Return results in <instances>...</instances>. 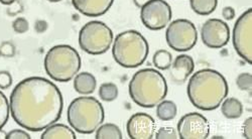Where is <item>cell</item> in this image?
Instances as JSON below:
<instances>
[{"label": "cell", "instance_id": "cell-1", "mask_svg": "<svg viewBox=\"0 0 252 139\" xmlns=\"http://www.w3.org/2000/svg\"><path fill=\"white\" fill-rule=\"evenodd\" d=\"M9 108L16 124L39 132L60 120L64 100L55 83L43 77H30L12 90Z\"/></svg>", "mask_w": 252, "mask_h": 139}, {"label": "cell", "instance_id": "cell-2", "mask_svg": "<svg viewBox=\"0 0 252 139\" xmlns=\"http://www.w3.org/2000/svg\"><path fill=\"white\" fill-rule=\"evenodd\" d=\"M226 78L218 71L203 69L192 74L187 93L191 103L202 111L216 110L227 97Z\"/></svg>", "mask_w": 252, "mask_h": 139}, {"label": "cell", "instance_id": "cell-3", "mask_svg": "<svg viewBox=\"0 0 252 139\" xmlns=\"http://www.w3.org/2000/svg\"><path fill=\"white\" fill-rule=\"evenodd\" d=\"M132 101L142 108H154L167 95V83L163 75L155 69L137 71L128 85Z\"/></svg>", "mask_w": 252, "mask_h": 139}, {"label": "cell", "instance_id": "cell-4", "mask_svg": "<svg viewBox=\"0 0 252 139\" xmlns=\"http://www.w3.org/2000/svg\"><path fill=\"white\" fill-rule=\"evenodd\" d=\"M149 54V43L137 30L129 29L120 32L113 42V58L123 68L134 69L141 66L146 61Z\"/></svg>", "mask_w": 252, "mask_h": 139}, {"label": "cell", "instance_id": "cell-5", "mask_svg": "<svg viewBox=\"0 0 252 139\" xmlns=\"http://www.w3.org/2000/svg\"><path fill=\"white\" fill-rule=\"evenodd\" d=\"M67 118L71 128L78 133L92 134L103 124L105 112L96 98L78 97L69 105Z\"/></svg>", "mask_w": 252, "mask_h": 139}, {"label": "cell", "instance_id": "cell-6", "mask_svg": "<svg viewBox=\"0 0 252 139\" xmlns=\"http://www.w3.org/2000/svg\"><path fill=\"white\" fill-rule=\"evenodd\" d=\"M82 59L76 49L69 45H58L45 56V70L54 81L67 83L79 73Z\"/></svg>", "mask_w": 252, "mask_h": 139}, {"label": "cell", "instance_id": "cell-7", "mask_svg": "<svg viewBox=\"0 0 252 139\" xmlns=\"http://www.w3.org/2000/svg\"><path fill=\"white\" fill-rule=\"evenodd\" d=\"M113 43L112 29L102 22L92 21L84 25L79 32V46L89 55L106 53Z\"/></svg>", "mask_w": 252, "mask_h": 139}, {"label": "cell", "instance_id": "cell-8", "mask_svg": "<svg viewBox=\"0 0 252 139\" xmlns=\"http://www.w3.org/2000/svg\"><path fill=\"white\" fill-rule=\"evenodd\" d=\"M166 44L176 52L191 51L197 44L198 31L195 25L189 19L180 18L167 26L165 31Z\"/></svg>", "mask_w": 252, "mask_h": 139}, {"label": "cell", "instance_id": "cell-9", "mask_svg": "<svg viewBox=\"0 0 252 139\" xmlns=\"http://www.w3.org/2000/svg\"><path fill=\"white\" fill-rule=\"evenodd\" d=\"M252 8H248L236 21L232 43L238 56L252 65Z\"/></svg>", "mask_w": 252, "mask_h": 139}, {"label": "cell", "instance_id": "cell-10", "mask_svg": "<svg viewBox=\"0 0 252 139\" xmlns=\"http://www.w3.org/2000/svg\"><path fill=\"white\" fill-rule=\"evenodd\" d=\"M140 9L141 22L151 30H160L172 21V7L164 0H151Z\"/></svg>", "mask_w": 252, "mask_h": 139}, {"label": "cell", "instance_id": "cell-11", "mask_svg": "<svg viewBox=\"0 0 252 139\" xmlns=\"http://www.w3.org/2000/svg\"><path fill=\"white\" fill-rule=\"evenodd\" d=\"M178 133L181 139H206L210 134V124L201 113L191 112L180 119Z\"/></svg>", "mask_w": 252, "mask_h": 139}, {"label": "cell", "instance_id": "cell-12", "mask_svg": "<svg viewBox=\"0 0 252 139\" xmlns=\"http://www.w3.org/2000/svg\"><path fill=\"white\" fill-rule=\"evenodd\" d=\"M201 39L210 49H222L229 43V26L222 19L210 18L201 28Z\"/></svg>", "mask_w": 252, "mask_h": 139}, {"label": "cell", "instance_id": "cell-13", "mask_svg": "<svg viewBox=\"0 0 252 139\" xmlns=\"http://www.w3.org/2000/svg\"><path fill=\"white\" fill-rule=\"evenodd\" d=\"M126 131L131 139H152L156 132V121L150 114L135 113L126 123Z\"/></svg>", "mask_w": 252, "mask_h": 139}, {"label": "cell", "instance_id": "cell-14", "mask_svg": "<svg viewBox=\"0 0 252 139\" xmlns=\"http://www.w3.org/2000/svg\"><path fill=\"white\" fill-rule=\"evenodd\" d=\"M195 70V62L191 56L180 55L170 67V75L173 83L182 85L190 77Z\"/></svg>", "mask_w": 252, "mask_h": 139}, {"label": "cell", "instance_id": "cell-15", "mask_svg": "<svg viewBox=\"0 0 252 139\" xmlns=\"http://www.w3.org/2000/svg\"><path fill=\"white\" fill-rule=\"evenodd\" d=\"M114 0H72L73 6L83 15L98 17L106 13Z\"/></svg>", "mask_w": 252, "mask_h": 139}, {"label": "cell", "instance_id": "cell-16", "mask_svg": "<svg viewBox=\"0 0 252 139\" xmlns=\"http://www.w3.org/2000/svg\"><path fill=\"white\" fill-rule=\"evenodd\" d=\"M97 88V80L94 75L88 72L78 73L74 79V89L80 95H90Z\"/></svg>", "mask_w": 252, "mask_h": 139}, {"label": "cell", "instance_id": "cell-17", "mask_svg": "<svg viewBox=\"0 0 252 139\" xmlns=\"http://www.w3.org/2000/svg\"><path fill=\"white\" fill-rule=\"evenodd\" d=\"M41 139H76L73 128L65 125L54 123L46 128L40 136Z\"/></svg>", "mask_w": 252, "mask_h": 139}, {"label": "cell", "instance_id": "cell-18", "mask_svg": "<svg viewBox=\"0 0 252 139\" xmlns=\"http://www.w3.org/2000/svg\"><path fill=\"white\" fill-rule=\"evenodd\" d=\"M220 106L221 113L227 119H238L242 116L243 106L236 98H225Z\"/></svg>", "mask_w": 252, "mask_h": 139}, {"label": "cell", "instance_id": "cell-19", "mask_svg": "<svg viewBox=\"0 0 252 139\" xmlns=\"http://www.w3.org/2000/svg\"><path fill=\"white\" fill-rule=\"evenodd\" d=\"M157 106V115L161 121H171L178 114V106L171 100H162Z\"/></svg>", "mask_w": 252, "mask_h": 139}, {"label": "cell", "instance_id": "cell-20", "mask_svg": "<svg viewBox=\"0 0 252 139\" xmlns=\"http://www.w3.org/2000/svg\"><path fill=\"white\" fill-rule=\"evenodd\" d=\"M190 5L194 12L199 15L206 16L216 10L218 0H190Z\"/></svg>", "mask_w": 252, "mask_h": 139}, {"label": "cell", "instance_id": "cell-21", "mask_svg": "<svg viewBox=\"0 0 252 139\" xmlns=\"http://www.w3.org/2000/svg\"><path fill=\"white\" fill-rule=\"evenodd\" d=\"M96 139H122L123 135L120 128L113 123L101 124L96 130Z\"/></svg>", "mask_w": 252, "mask_h": 139}, {"label": "cell", "instance_id": "cell-22", "mask_svg": "<svg viewBox=\"0 0 252 139\" xmlns=\"http://www.w3.org/2000/svg\"><path fill=\"white\" fill-rule=\"evenodd\" d=\"M172 62H173V56L169 51L166 50H158L155 53L153 56L154 66L160 71H165L167 69H170Z\"/></svg>", "mask_w": 252, "mask_h": 139}, {"label": "cell", "instance_id": "cell-23", "mask_svg": "<svg viewBox=\"0 0 252 139\" xmlns=\"http://www.w3.org/2000/svg\"><path fill=\"white\" fill-rule=\"evenodd\" d=\"M118 88L113 83H103L99 88V97L104 102H112L118 97Z\"/></svg>", "mask_w": 252, "mask_h": 139}, {"label": "cell", "instance_id": "cell-24", "mask_svg": "<svg viewBox=\"0 0 252 139\" xmlns=\"http://www.w3.org/2000/svg\"><path fill=\"white\" fill-rule=\"evenodd\" d=\"M10 108L6 96L0 91V129H2L9 119Z\"/></svg>", "mask_w": 252, "mask_h": 139}, {"label": "cell", "instance_id": "cell-25", "mask_svg": "<svg viewBox=\"0 0 252 139\" xmlns=\"http://www.w3.org/2000/svg\"><path fill=\"white\" fill-rule=\"evenodd\" d=\"M236 85L241 91H251L252 75L250 73H242L236 79Z\"/></svg>", "mask_w": 252, "mask_h": 139}, {"label": "cell", "instance_id": "cell-26", "mask_svg": "<svg viewBox=\"0 0 252 139\" xmlns=\"http://www.w3.org/2000/svg\"><path fill=\"white\" fill-rule=\"evenodd\" d=\"M156 138L157 139H178L180 137L177 129L170 126H164L158 129V131L156 133Z\"/></svg>", "mask_w": 252, "mask_h": 139}, {"label": "cell", "instance_id": "cell-27", "mask_svg": "<svg viewBox=\"0 0 252 139\" xmlns=\"http://www.w3.org/2000/svg\"><path fill=\"white\" fill-rule=\"evenodd\" d=\"M13 30L17 33H25L30 28V24L25 17H17L12 23Z\"/></svg>", "mask_w": 252, "mask_h": 139}, {"label": "cell", "instance_id": "cell-28", "mask_svg": "<svg viewBox=\"0 0 252 139\" xmlns=\"http://www.w3.org/2000/svg\"><path fill=\"white\" fill-rule=\"evenodd\" d=\"M12 85V77L6 71L0 72V89H8Z\"/></svg>", "mask_w": 252, "mask_h": 139}, {"label": "cell", "instance_id": "cell-29", "mask_svg": "<svg viewBox=\"0 0 252 139\" xmlns=\"http://www.w3.org/2000/svg\"><path fill=\"white\" fill-rule=\"evenodd\" d=\"M7 139H31V135L25 130L14 129L6 134Z\"/></svg>", "mask_w": 252, "mask_h": 139}, {"label": "cell", "instance_id": "cell-30", "mask_svg": "<svg viewBox=\"0 0 252 139\" xmlns=\"http://www.w3.org/2000/svg\"><path fill=\"white\" fill-rule=\"evenodd\" d=\"M242 132H243L244 138L246 139L252 138V117H248L244 121L242 126Z\"/></svg>", "mask_w": 252, "mask_h": 139}, {"label": "cell", "instance_id": "cell-31", "mask_svg": "<svg viewBox=\"0 0 252 139\" xmlns=\"http://www.w3.org/2000/svg\"><path fill=\"white\" fill-rule=\"evenodd\" d=\"M222 16L226 21H232V19L235 17V10L233 7L231 6H226L222 10Z\"/></svg>", "mask_w": 252, "mask_h": 139}, {"label": "cell", "instance_id": "cell-32", "mask_svg": "<svg viewBox=\"0 0 252 139\" xmlns=\"http://www.w3.org/2000/svg\"><path fill=\"white\" fill-rule=\"evenodd\" d=\"M151 0H133V2L135 4L136 7L138 8H141L143 5H145L148 2H150Z\"/></svg>", "mask_w": 252, "mask_h": 139}, {"label": "cell", "instance_id": "cell-33", "mask_svg": "<svg viewBox=\"0 0 252 139\" xmlns=\"http://www.w3.org/2000/svg\"><path fill=\"white\" fill-rule=\"evenodd\" d=\"M15 1H16V0H0V3H2L4 5H11Z\"/></svg>", "mask_w": 252, "mask_h": 139}, {"label": "cell", "instance_id": "cell-34", "mask_svg": "<svg viewBox=\"0 0 252 139\" xmlns=\"http://www.w3.org/2000/svg\"><path fill=\"white\" fill-rule=\"evenodd\" d=\"M0 138H6V133L2 129H0Z\"/></svg>", "mask_w": 252, "mask_h": 139}, {"label": "cell", "instance_id": "cell-35", "mask_svg": "<svg viewBox=\"0 0 252 139\" xmlns=\"http://www.w3.org/2000/svg\"><path fill=\"white\" fill-rule=\"evenodd\" d=\"M48 1H50V2H60V1H62V0H48Z\"/></svg>", "mask_w": 252, "mask_h": 139}]
</instances>
